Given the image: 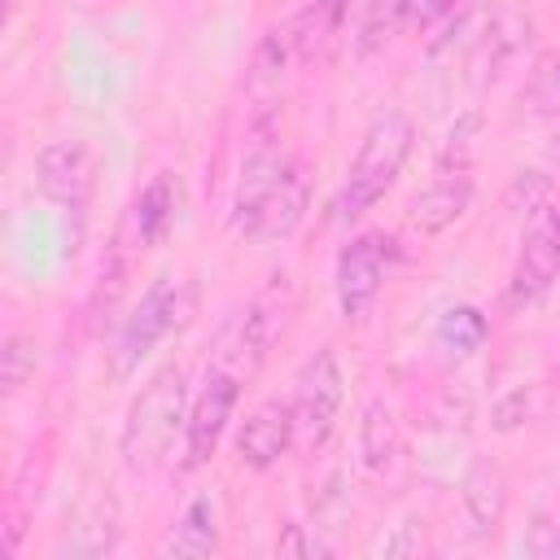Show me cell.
Wrapping results in <instances>:
<instances>
[{
    "mask_svg": "<svg viewBox=\"0 0 560 560\" xmlns=\"http://www.w3.org/2000/svg\"><path fill=\"white\" fill-rule=\"evenodd\" d=\"M311 201L306 166L293 162L276 140H258L245 153L236 184V232L245 241H284L298 232Z\"/></svg>",
    "mask_w": 560,
    "mask_h": 560,
    "instance_id": "6da1fadb",
    "label": "cell"
},
{
    "mask_svg": "<svg viewBox=\"0 0 560 560\" xmlns=\"http://www.w3.org/2000/svg\"><path fill=\"white\" fill-rule=\"evenodd\" d=\"M411 140H416V127H411V118L402 109L376 114V122L368 127V136H363V144H359V153L350 162V175H346V184H341V192L332 201V214L341 223L359 219L363 210H372L389 192V184L398 179L402 162L411 158Z\"/></svg>",
    "mask_w": 560,
    "mask_h": 560,
    "instance_id": "7a4b0ae2",
    "label": "cell"
},
{
    "mask_svg": "<svg viewBox=\"0 0 560 560\" xmlns=\"http://www.w3.org/2000/svg\"><path fill=\"white\" fill-rule=\"evenodd\" d=\"M188 424L184 416V372L179 368H162L131 402L127 424H122V464L131 472H153L166 464L175 433Z\"/></svg>",
    "mask_w": 560,
    "mask_h": 560,
    "instance_id": "3957f363",
    "label": "cell"
},
{
    "mask_svg": "<svg viewBox=\"0 0 560 560\" xmlns=\"http://www.w3.org/2000/svg\"><path fill=\"white\" fill-rule=\"evenodd\" d=\"M341 398H346V376H341V363L332 350H315L298 381H293V438L302 451H319L332 429H337V411H341Z\"/></svg>",
    "mask_w": 560,
    "mask_h": 560,
    "instance_id": "277c9868",
    "label": "cell"
},
{
    "mask_svg": "<svg viewBox=\"0 0 560 560\" xmlns=\"http://www.w3.org/2000/svg\"><path fill=\"white\" fill-rule=\"evenodd\" d=\"M179 311H184L179 284H175L171 276H158V280L140 293L136 311H131L127 324H122V337H118V372H122V376H131V372L153 354V346L179 324Z\"/></svg>",
    "mask_w": 560,
    "mask_h": 560,
    "instance_id": "5b68a950",
    "label": "cell"
},
{
    "mask_svg": "<svg viewBox=\"0 0 560 560\" xmlns=\"http://www.w3.org/2000/svg\"><path fill=\"white\" fill-rule=\"evenodd\" d=\"M35 188L66 210H83L96 188V158L83 140H52L35 153Z\"/></svg>",
    "mask_w": 560,
    "mask_h": 560,
    "instance_id": "8992f818",
    "label": "cell"
},
{
    "mask_svg": "<svg viewBox=\"0 0 560 560\" xmlns=\"http://www.w3.org/2000/svg\"><path fill=\"white\" fill-rule=\"evenodd\" d=\"M236 394H241V385H236L232 372H210L206 376V385H201V394L188 411V424H184V468L188 472L206 468L210 455L219 451V438H223V429L236 411Z\"/></svg>",
    "mask_w": 560,
    "mask_h": 560,
    "instance_id": "52a82bcc",
    "label": "cell"
},
{
    "mask_svg": "<svg viewBox=\"0 0 560 560\" xmlns=\"http://www.w3.org/2000/svg\"><path fill=\"white\" fill-rule=\"evenodd\" d=\"M385 245L389 241L381 232H363L337 254V302L346 319H363L372 311L385 280Z\"/></svg>",
    "mask_w": 560,
    "mask_h": 560,
    "instance_id": "ba28073f",
    "label": "cell"
},
{
    "mask_svg": "<svg viewBox=\"0 0 560 560\" xmlns=\"http://www.w3.org/2000/svg\"><path fill=\"white\" fill-rule=\"evenodd\" d=\"M560 276V206H547V214L529 228L516 271H512V302L542 298Z\"/></svg>",
    "mask_w": 560,
    "mask_h": 560,
    "instance_id": "9c48e42d",
    "label": "cell"
},
{
    "mask_svg": "<svg viewBox=\"0 0 560 560\" xmlns=\"http://www.w3.org/2000/svg\"><path fill=\"white\" fill-rule=\"evenodd\" d=\"M293 442H298V438H293V407L280 402V398H271V402H262V407H254V411L245 416V424H241V433H236V455H241L245 468L267 472V468L280 464V455H284Z\"/></svg>",
    "mask_w": 560,
    "mask_h": 560,
    "instance_id": "30bf717a",
    "label": "cell"
},
{
    "mask_svg": "<svg viewBox=\"0 0 560 560\" xmlns=\"http://www.w3.org/2000/svg\"><path fill=\"white\" fill-rule=\"evenodd\" d=\"M468 201H472V175H468V166H442L433 175V184L411 201V228L424 232V236H438L455 219H464Z\"/></svg>",
    "mask_w": 560,
    "mask_h": 560,
    "instance_id": "8fae6325",
    "label": "cell"
},
{
    "mask_svg": "<svg viewBox=\"0 0 560 560\" xmlns=\"http://www.w3.org/2000/svg\"><path fill=\"white\" fill-rule=\"evenodd\" d=\"M219 547V525H214V503L201 494L192 499L179 521L166 529V538L158 542V556H175V560H201Z\"/></svg>",
    "mask_w": 560,
    "mask_h": 560,
    "instance_id": "7c38bea8",
    "label": "cell"
},
{
    "mask_svg": "<svg viewBox=\"0 0 560 560\" xmlns=\"http://www.w3.org/2000/svg\"><path fill=\"white\" fill-rule=\"evenodd\" d=\"M464 512L472 521V534H490L499 529L503 512H508V477L499 464H472V472L464 477Z\"/></svg>",
    "mask_w": 560,
    "mask_h": 560,
    "instance_id": "4fadbf2b",
    "label": "cell"
},
{
    "mask_svg": "<svg viewBox=\"0 0 560 560\" xmlns=\"http://www.w3.org/2000/svg\"><path fill=\"white\" fill-rule=\"evenodd\" d=\"M175 206H179V188L171 171H158L149 179V188L136 201V245H158L171 223H175Z\"/></svg>",
    "mask_w": 560,
    "mask_h": 560,
    "instance_id": "5bb4252c",
    "label": "cell"
},
{
    "mask_svg": "<svg viewBox=\"0 0 560 560\" xmlns=\"http://www.w3.org/2000/svg\"><path fill=\"white\" fill-rule=\"evenodd\" d=\"M486 337H490V324H486V315H481V306H472V302H459V306H451V311H442V319H438V328H433V341H438V350L446 354V359H472L481 346H486Z\"/></svg>",
    "mask_w": 560,
    "mask_h": 560,
    "instance_id": "9a60e30c",
    "label": "cell"
},
{
    "mask_svg": "<svg viewBox=\"0 0 560 560\" xmlns=\"http://www.w3.org/2000/svg\"><path fill=\"white\" fill-rule=\"evenodd\" d=\"M359 451H363V464H368L372 472L389 468V459H394V451H398V420H394V411H389L381 398H372V402L363 407V420H359Z\"/></svg>",
    "mask_w": 560,
    "mask_h": 560,
    "instance_id": "2e32d148",
    "label": "cell"
},
{
    "mask_svg": "<svg viewBox=\"0 0 560 560\" xmlns=\"http://www.w3.org/2000/svg\"><path fill=\"white\" fill-rule=\"evenodd\" d=\"M298 44H302V39H298V22L271 26V31L262 35L258 52H254V88H258V83H280V74L289 70Z\"/></svg>",
    "mask_w": 560,
    "mask_h": 560,
    "instance_id": "e0dca14e",
    "label": "cell"
},
{
    "mask_svg": "<svg viewBox=\"0 0 560 560\" xmlns=\"http://www.w3.org/2000/svg\"><path fill=\"white\" fill-rule=\"evenodd\" d=\"M35 350L39 346L26 332L4 337V346H0V389H4V398L22 394V385L35 376Z\"/></svg>",
    "mask_w": 560,
    "mask_h": 560,
    "instance_id": "ac0fdd59",
    "label": "cell"
},
{
    "mask_svg": "<svg viewBox=\"0 0 560 560\" xmlns=\"http://www.w3.org/2000/svg\"><path fill=\"white\" fill-rule=\"evenodd\" d=\"M394 26H402V22H398V0H372V4H368V18H363V26H359V52H363V57L376 52V48L389 39Z\"/></svg>",
    "mask_w": 560,
    "mask_h": 560,
    "instance_id": "d6986e66",
    "label": "cell"
},
{
    "mask_svg": "<svg viewBox=\"0 0 560 560\" xmlns=\"http://www.w3.org/2000/svg\"><path fill=\"white\" fill-rule=\"evenodd\" d=\"M529 109L534 114H560V48L542 61V70L534 74V83H529Z\"/></svg>",
    "mask_w": 560,
    "mask_h": 560,
    "instance_id": "ffe728a7",
    "label": "cell"
},
{
    "mask_svg": "<svg viewBox=\"0 0 560 560\" xmlns=\"http://www.w3.org/2000/svg\"><path fill=\"white\" fill-rule=\"evenodd\" d=\"M547 192H551L547 175H542V171H529V175H521V179L508 188V206H512L516 214H538V210H547Z\"/></svg>",
    "mask_w": 560,
    "mask_h": 560,
    "instance_id": "44dd1931",
    "label": "cell"
},
{
    "mask_svg": "<svg viewBox=\"0 0 560 560\" xmlns=\"http://www.w3.org/2000/svg\"><path fill=\"white\" fill-rule=\"evenodd\" d=\"M455 4H459V0H398V22H402L407 31H424V26H433L438 18H446Z\"/></svg>",
    "mask_w": 560,
    "mask_h": 560,
    "instance_id": "7402d4cb",
    "label": "cell"
},
{
    "mask_svg": "<svg viewBox=\"0 0 560 560\" xmlns=\"http://www.w3.org/2000/svg\"><path fill=\"white\" fill-rule=\"evenodd\" d=\"M525 551H529V556H538V560L560 556V525H556V521H547V516H538V521L529 525V534H525Z\"/></svg>",
    "mask_w": 560,
    "mask_h": 560,
    "instance_id": "603a6c76",
    "label": "cell"
},
{
    "mask_svg": "<svg viewBox=\"0 0 560 560\" xmlns=\"http://www.w3.org/2000/svg\"><path fill=\"white\" fill-rule=\"evenodd\" d=\"M346 13H350V0H311V18H315V26L328 31V35L346 22Z\"/></svg>",
    "mask_w": 560,
    "mask_h": 560,
    "instance_id": "cb8c5ba5",
    "label": "cell"
},
{
    "mask_svg": "<svg viewBox=\"0 0 560 560\" xmlns=\"http://www.w3.org/2000/svg\"><path fill=\"white\" fill-rule=\"evenodd\" d=\"M525 420V389H516V394H508L503 402H499V411H494V429H516Z\"/></svg>",
    "mask_w": 560,
    "mask_h": 560,
    "instance_id": "d4e9b609",
    "label": "cell"
},
{
    "mask_svg": "<svg viewBox=\"0 0 560 560\" xmlns=\"http://www.w3.org/2000/svg\"><path fill=\"white\" fill-rule=\"evenodd\" d=\"M280 556H306V542H302V525H289V534L276 542Z\"/></svg>",
    "mask_w": 560,
    "mask_h": 560,
    "instance_id": "484cf974",
    "label": "cell"
}]
</instances>
